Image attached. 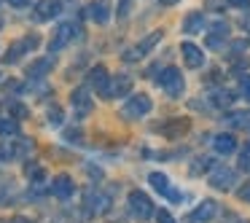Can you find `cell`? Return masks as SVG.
<instances>
[{"mask_svg":"<svg viewBox=\"0 0 250 223\" xmlns=\"http://www.w3.org/2000/svg\"><path fill=\"white\" fill-rule=\"evenodd\" d=\"M156 83L164 89V94L172 100H178L180 94L186 92V78L183 73L178 70V67H167V70H162V76L156 78Z\"/></svg>","mask_w":250,"mask_h":223,"instance_id":"cell-1","label":"cell"},{"mask_svg":"<svg viewBox=\"0 0 250 223\" xmlns=\"http://www.w3.org/2000/svg\"><path fill=\"white\" fill-rule=\"evenodd\" d=\"M151 108H153V102H151L148 94H135V97H129L126 105L121 108V116H124L126 121H137V119L151 113Z\"/></svg>","mask_w":250,"mask_h":223,"instance_id":"cell-2","label":"cell"},{"mask_svg":"<svg viewBox=\"0 0 250 223\" xmlns=\"http://www.w3.org/2000/svg\"><path fill=\"white\" fill-rule=\"evenodd\" d=\"M129 212H132V218H137V221H148V218L153 215V202H151V196L148 194H143V191H129Z\"/></svg>","mask_w":250,"mask_h":223,"instance_id":"cell-3","label":"cell"},{"mask_svg":"<svg viewBox=\"0 0 250 223\" xmlns=\"http://www.w3.org/2000/svg\"><path fill=\"white\" fill-rule=\"evenodd\" d=\"M234 180H237V172L229 169L226 164H215V167L210 169V185H212V188H218V191L234 188Z\"/></svg>","mask_w":250,"mask_h":223,"instance_id":"cell-4","label":"cell"},{"mask_svg":"<svg viewBox=\"0 0 250 223\" xmlns=\"http://www.w3.org/2000/svg\"><path fill=\"white\" fill-rule=\"evenodd\" d=\"M78 33H81V30H78L73 22H65V24H60V27H57V33H54V38H51V43H49V51L54 54V51L65 49V46L70 43L73 38H78Z\"/></svg>","mask_w":250,"mask_h":223,"instance_id":"cell-5","label":"cell"},{"mask_svg":"<svg viewBox=\"0 0 250 223\" xmlns=\"http://www.w3.org/2000/svg\"><path fill=\"white\" fill-rule=\"evenodd\" d=\"M159 41H162V30H153V33L148 35L146 41H140V43H137V46H132V49H126L124 60H126V62H137V60H140V57H146L148 51H151L153 46L159 43Z\"/></svg>","mask_w":250,"mask_h":223,"instance_id":"cell-6","label":"cell"},{"mask_svg":"<svg viewBox=\"0 0 250 223\" xmlns=\"http://www.w3.org/2000/svg\"><path fill=\"white\" fill-rule=\"evenodd\" d=\"M38 43H41V38H38V35H27V38H22L19 43H14L11 49H8V54L3 57V62H6V65H14V62H19V57H22L24 51L38 49Z\"/></svg>","mask_w":250,"mask_h":223,"instance_id":"cell-7","label":"cell"},{"mask_svg":"<svg viewBox=\"0 0 250 223\" xmlns=\"http://www.w3.org/2000/svg\"><path fill=\"white\" fill-rule=\"evenodd\" d=\"M229 24L223 22V19H218V22H212L210 27H207V49H221L223 43L229 41Z\"/></svg>","mask_w":250,"mask_h":223,"instance_id":"cell-8","label":"cell"},{"mask_svg":"<svg viewBox=\"0 0 250 223\" xmlns=\"http://www.w3.org/2000/svg\"><path fill=\"white\" fill-rule=\"evenodd\" d=\"M89 83L97 89V94L103 100H110V76H108V70H105V65H97L89 73Z\"/></svg>","mask_w":250,"mask_h":223,"instance_id":"cell-9","label":"cell"},{"mask_svg":"<svg viewBox=\"0 0 250 223\" xmlns=\"http://www.w3.org/2000/svg\"><path fill=\"white\" fill-rule=\"evenodd\" d=\"M70 102H73V110H76V116L78 119H83V116H89L92 113V108H94V102H92V97H89V92L86 89H76V92L70 94Z\"/></svg>","mask_w":250,"mask_h":223,"instance_id":"cell-10","label":"cell"},{"mask_svg":"<svg viewBox=\"0 0 250 223\" xmlns=\"http://www.w3.org/2000/svg\"><path fill=\"white\" fill-rule=\"evenodd\" d=\"M180 54H183L186 67H191V70H196V67L205 65V54H202V49H199L196 43H188V41H183V46H180Z\"/></svg>","mask_w":250,"mask_h":223,"instance_id":"cell-11","label":"cell"},{"mask_svg":"<svg viewBox=\"0 0 250 223\" xmlns=\"http://www.w3.org/2000/svg\"><path fill=\"white\" fill-rule=\"evenodd\" d=\"M188 129H191V121L188 119H169L167 124L162 126V135L167 137V140H180Z\"/></svg>","mask_w":250,"mask_h":223,"instance_id":"cell-12","label":"cell"},{"mask_svg":"<svg viewBox=\"0 0 250 223\" xmlns=\"http://www.w3.org/2000/svg\"><path fill=\"white\" fill-rule=\"evenodd\" d=\"M148 183L153 185V191H159V194H167L172 202L180 199V194H178V191H172V185H169V178H167L164 172H151V175H148Z\"/></svg>","mask_w":250,"mask_h":223,"instance_id":"cell-13","label":"cell"},{"mask_svg":"<svg viewBox=\"0 0 250 223\" xmlns=\"http://www.w3.org/2000/svg\"><path fill=\"white\" fill-rule=\"evenodd\" d=\"M218 215V202H212V199H205L199 207H196L194 212L188 215V221H194V223H202V221H212V218Z\"/></svg>","mask_w":250,"mask_h":223,"instance_id":"cell-14","label":"cell"},{"mask_svg":"<svg viewBox=\"0 0 250 223\" xmlns=\"http://www.w3.org/2000/svg\"><path fill=\"white\" fill-rule=\"evenodd\" d=\"M73 191H76V185H73V180L67 178V175H57L54 183H51V194H54L57 199H70Z\"/></svg>","mask_w":250,"mask_h":223,"instance_id":"cell-15","label":"cell"},{"mask_svg":"<svg viewBox=\"0 0 250 223\" xmlns=\"http://www.w3.org/2000/svg\"><path fill=\"white\" fill-rule=\"evenodd\" d=\"M183 33H186V35H199V33H205V14H202V11H191L188 17L183 19Z\"/></svg>","mask_w":250,"mask_h":223,"instance_id":"cell-16","label":"cell"},{"mask_svg":"<svg viewBox=\"0 0 250 223\" xmlns=\"http://www.w3.org/2000/svg\"><path fill=\"white\" fill-rule=\"evenodd\" d=\"M108 204H110L108 194H100V191H89L86 194V210L94 212V215H97V212H105Z\"/></svg>","mask_w":250,"mask_h":223,"instance_id":"cell-17","label":"cell"},{"mask_svg":"<svg viewBox=\"0 0 250 223\" xmlns=\"http://www.w3.org/2000/svg\"><path fill=\"white\" fill-rule=\"evenodd\" d=\"M89 19H94L97 24H105L110 19V6H108V0H97V3H92V6L86 8Z\"/></svg>","mask_w":250,"mask_h":223,"instance_id":"cell-18","label":"cell"},{"mask_svg":"<svg viewBox=\"0 0 250 223\" xmlns=\"http://www.w3.org/2000/svg\"><path fill=\"white\" fill-rule=\"evenodd\" d=\"M212 148H215L221 156H229V153L237 151V140H234V135H229V132H223V135H218L215 140H212Z\"/></svg>","mask_w":250,"mask_h":223,"instance_id":"cell-19","label":"cell"},{"mask_svg":"<svg viewBox=\"0 0 250 223\" xmlns=\"http://www.w3.org/2000/svg\"><path fill=\"white\" fill-rule=\"evenodd\" d=\"M132 92V78L129 76H116L110 81V100L113 97H124V94Z\"/></svg>","mask_w":250,"mask_h":223,"instance_id":"cell-20","label":"cell"},{"mask_svg":"<svg viewBox=\"0 0 250 223\" xmlns=\"http://www.w3.org/2000/svg\"><path fill=\"white\" fill-rule=\"evenodd\" d=\"M35 17L38 19H54L60 14V0H38V6H35Z\"/></svg>","mask_w":250,"mask_h":223,"instance_id":"cell-21","label":"cell"},{"mask_svg":"<svg viewBox=\"0 0 250 223\" xmlns=\"http://www.w3.org/2000/svg\"><path fill=\"white\" fill-rule=\"evenodd\" d=\"M51 67H54V57H43V60H35L33 65L27 67V76L30 78H43Z\"/></svg>","mask_w":250,"mask_h":223,"instance_id":"cell-22","label":"cell"},{"mask_svg":"<svg viewBox=\"0 0 250 223\" xmlns=\"http://www.w3.org/2000/svg\"><path fill=\"white\" fill-rule=\"evenodd\" d=\"M226 121L234 129H250V110H231L226 113Z\"/></svg>","mask_w":250,"mask_h":223,"instance_id":"cell-23","label":"cell"},{"mask_svg":"<svg viewBox=\"0 0 250 223\" xmlns=\"http://www.w3.org/2000/svg\"><path fill=\"white\" fill-rule=\"evenodd\" d=\"M19 135V121L17 119H0V137H14Z\"/></svg>","mask_w":250,"mask_h":223,"instance_id":"cell-24","label":"cell"},{"mask_svg":"<svg viewBox=\"0 0 250 223\" xmlns=\"http://www.w3.org/2000/svg\"><path fill=\"white\" fill-rule=\"evenodd\" d=\"M231 102H234V94L226 92V89H218V92L212 94V105H218V108H229Z\"/></svg>","mask_w":250,"mask_h":223,"instance_id":"cell-25","label":"cell"},{"mask_svg":"<svg viewBox=\"0 0 250 223\" xmlns=\"http://www.w3.org/2000/svg\"><path fill=\"white\" fill-rule=\"evenodd\" d=\"M33 151V140H27V137H22V140H17L11 145V153L14 156H27V153Z\"/></svg>","mask_w":250,"mask_h":223,"instance_id":"cell-26","label":"cell"},{"mask_svg":"<svg viewBox=\"0 0 250 223\" xmlns=\"http://www.w3.org/2000/svg\"><path fill=\"white\" fill-rule=\"evenodd\" d=\"M8 110H11V119H17V121H22V119H27V116H30L27 105L17 102V100H11V102H8Z\"/></svg>","mask_w":250,"mask_h":223,"instance_id":"cell-27","label":"cell"},{"mask_svg":"<svg viewBox=\"0 0 250 223\" xmlns=\"http://www.w3.org/2000/svg\"><path fill=\"white\" fill-rule=\"evenodd\" d=\"M205 169H212V159H205V156L194 159V164H191V175H202Z\"/></svg>","mask_w":250,"mask_h":223,"instance_id":"cell-28","label":"cell"},{"mask_svg":"<svg viewBox=\"0 0 250 223\" xmlns=\"http://www.w3.org/2000/svg\"><path fill=\"white\" fill-rule=\"evenodd\" d=\"M239 97L250 102V76H239Z\"/></svg>","mask_w":250,"mask_h":223,"instance_id":"cell-29","label":"cell"},{"mask_svg":"<svg viewBox=\"0 0 250 223\" xmlns=\"http://www.w3.org/2000/svg\"><path fill=\"white\" fill-rule=\"evenodd\" d=\"M226 6H229V0H205V8H207V11H218V14H221Z\"/></svg>","mask_w":250,"mask_h":223,"instance_id":"cell-30","label":"cell"},{"mask_svg":"<svg viewBox=\"0 0 250 223\" xmlns=\"http://www.w3.org/2000/svg\"><path fill=\"white\" fill-rule=\"evenodd\" d=\"M49 124L51 126H60L62 124V110L57 108V105H51V108H49Z\"/></svg>","mask_w":250,"mask_h":223,"instance_id":"cell-31","label":"cell"},{"mask_svg":"<svg viewBox=\"0 0 250 223\" xmlns=\"http://www.w3.org/2000/svg\"><path fill=\"white\" fill-rule=\"evenodd\" d=\"M129 8H132V0H119V17L121 19L129 17Z\"/></svg>","mask_w":250,"mask_h":223,"instance_id":"cell-32","label":"cell"},{"mask_svg":"<svg viewBox=\"0 0 250 223\" xmlns=\"http://www.w3.org/2000/svg\"><path fill=\"white\" fill-rule=\"evenodd\" d=\"M156 218H159V223H175V218L169 215L167 210H159V212H156Z\"/></svg>","mask_w":250,"mask_h":223,"instance_id":"cell-33","label":"cell"},{"mask_svg":"<svg viewBox=\"0 0 250 223\" xmlns=\"http://www.w3.org/2000/svg\"><path fill=\"white\" fill-rule=\"evenodd\" d=\"M229 49L231 51H245L248 49V41H234V43H229Z\"/></svg>","mask_w":250,"mask_h":223,"instance_id":"cell-34","label":"cell"},{"mask_svg":"<svg viewBox=\"0 0 250 223\" xmlns=\"http://www.w3.org/2000/svg\"><path fill=\"white\" fill-rule=\"evenodd\" d=\"M229 6H234V8H250V0H229Z\"/></svg>","mask_w":250,"mask_h":223,"instance_id":"cell-35","label":"cell"},{"mask_svg":"<svg viewBox=\"0 0 250 223\" xmlns=\"http://www.w3.org/2000/svg\"><path fill=\"white\" fill-rule=\"evenodd\" d=\"M239 199H242V202H250V183L239 188Z\"/></svg>","mask_w":250,"mask_h":223,"instance_id":"cell-36","label":"cell"},{"mask_svg":"<svg viewBox=\"0 0 250 223\" xmlns=\"http://www.w3.org/2000/svg\"><path fill=\"white\" fill-rule=\"evenodd\" d=\"M239 167L250 169V153H242V156H239Z\"/></svg>","mask_w":250,"mask_h":223,"instance_id":"cell-37","label":"cell"},{"mask_svg":"<svg viewBox=\"0 0 250 223\" xmlns=\"http://www.w3.org/2000/svg\"><path fill=\"white\" fill-rule=\"evenodd\" d=\"M8 6H14V8H24V6H30V0H8Z\"/></svg>","mask_w":250,"mask_h":223,"instance_id":"cell-38","label":"cell"},{"mask_svg":"<svg viewBox=\"0 0 250 223\" xmlns=\"http://www.w3.org/2000/svg\"><path fill=\"white\" fill-rule=\"evenodd\" d=\"M67 140H70V142H78V140H81V132H67Z\"/></svg>","mask_w":250,"mask_h":223,"instance_id":"cell-39","label":"cell"},{"mask_svg":"<svg viewBox=\"0 0 250 223\" xmlns=\"http://www.w3.org/2000/svg\"><path fill=\"white\" fill-rule=\"evenodd\" d=\"M162 6H175V3H180V0H159Z\"/></svg>","mask_w":250,"mask_h":223,"instance_id":"cell-40","label":"cell"},{"mask_svg":"<svg viewBox=\"0 0 250 223\" xmlns=\"http://www.w3.org/2000/svg\"><path fill=\"white\" fill-rule=\"evenodd\" d=\"M11 223H30V221H27V218H14Z\"/></svg>","mask_w":250,"mask_h":223,"instance_id":"cell-41","label":"cell"}]
</instances>
